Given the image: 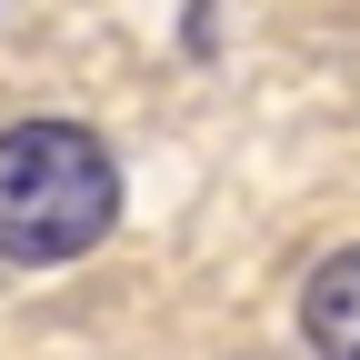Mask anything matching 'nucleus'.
<instances>
[{"label":"nucleus","instance_id":"1","mask_svg":"<svg viewBox=\"0 0 360 360\" xmlns=\"http://www.w3.org/2000/svg\"><path fill=\"white\" fill-rule=\"evenodd\" d=\"M120 220V170L80 120H11L0 130V260H80Z\"/></svg>","mask_w":360,"mask_h":360},{"label":"nucleus","instance_id":"2","mask_svg":"<svg viewBox=\"0 0 360 360\" xmlns=\"http://www.w3.org/2000/svg\"><path fill=\"white\" fill-rule=\"evenodd\" d=\"M300 340L321 360H360V250H330L300 290Z\"/></svg>","mask_w":360,"mask_h":360}]
</instances>
